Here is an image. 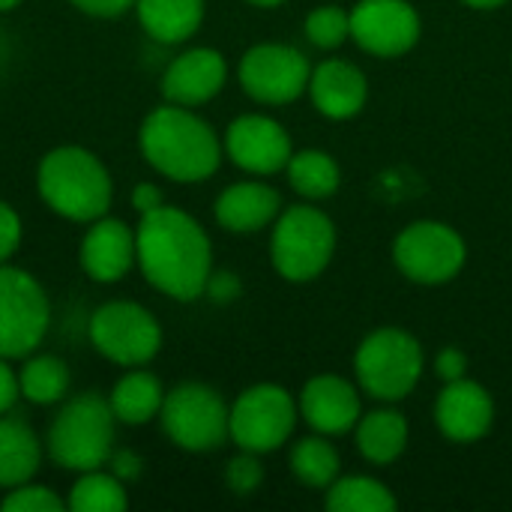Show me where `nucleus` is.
Here are the masks:
<instances>
[{
	"instance_id": "c9c22d12",
	"label": "nucleus",
	"mask_w": 512,
	"mask_h": 512,
	"mask_svg": "<svg viewBox=\"0 0 512 512\" xmlns=\"http://www.w3.org/2000/svg\"><path fill=\"white\" fill-rule=\"evenodd\" d=\"M432 366H435L438 381L450 384V381H459V378L468 375V354L459 345H447V348H441L435 354V363Z\"/></svg>"
},
{
	"instance_id": "9b49d317",
	"label": "nucleus",
	"mask_w": 512,
	"mask_h": 512,
	"mask_svg": "<svg viewBox=\"0 0 512 512\" xmlns=\"http://www.w3.org/2000/svg\"><path fill=\"white\" fill-rule=\"evenodd\" d=\"M393 264L408 282L438 288L465 270L468 243L453 225L441 219H417L396 234Z\"/></svg>"
},
{
	"instance_id": "e433bc0d",
	"label": "nucleus",
	"mask_w": 512,
	"mask_h": 512,
	"mask_svg": "<svg viewBox=\"0 0 512 512\" xmlns=\"http://www.w3.org/2000/svg\"><path fill=\"white\" fill-rule=\"evenodd\" d=\"M81 15L96 21H114L135 9V0H69Z\"/></svg>"
},
{
	"instance_id": "4468645a",
	"label": "nucleus",
	"mask_w": 512,
	"mask_h": 512,
	"mask_svg": "<svg viewBox=\"0 0 512 512\" xmlns=\"http://www.w3.org/2000/svg\"><path fill=\"white\" fill-rule=\"evenodd\" d=\"M225 159L249 177H273L282 174L288 159L294 156V141L288 129L261 111H246L225 126L222 135Z\"/></svg>"
},
{
	"instance_id": "cd10ccee",
	"label": "nucleus",
	"mask_w": 512,
	"mask_h": 512,
	"mask_svg": "<svg viewBox=\"0 0 512 512\" xmlns=\"http://www.w3.org/2000/svg\"><path fill=\"white\" fill-rule=\"evenodd\" d=\"M324 507L330 512H396L399 501L378 477L339 474V480L324 492Z\"/></svg>"
},
{
	"instance_id": "a878e982",
	"label": "nucleus",
	"mask_w": 512,
	"mask_h": 512,
	"mask_svg": "<svg viewBox=\"0 0 512 512\" xmlns=\"http://www.w3.org/2000/svg\"><path fill=\"white\" fill-rule=\"evenodd\" d=\"M285 177H288V186L297 192V198L315 201V204L333 198L342 186L339 162L321 147L294 150V156L285 165Z\"/></svg>"
},
{
	"instance_id": "aec40b11",
	"label": "nucleus",
	"mask_w": 512,
	"mask_h": 512,
	"mask_svg": "<svg viewBox=\"0 0 512 512\" xmlns=\"http://www.w3.org/2000/svg\"><path fill=\"white\" fill-rule=\"evenodd\" d=\"M306 93L321 117L351 120L369 102V78L357 63L345 57H327L318 66H312Z\"/></svg>"
},
{
	"instance_id": "473e14b6",
	"label": "nucleus",
	"mask_w": 512,
	"mask_h": 512,
	"mask_svg": "<svg viewBox=\"0 0 512 512\" xmlns=\"http://www.w3.org/2000/svg\"><path fill=\"white\" fill-rule=\"evenodd\" d=\"M21 240H24L21 213L6 198H0V264L15 258V252L21 249Z\"/></svg>"
},
{
	"instance_id": "423d86ee",
	"label": "nucleus",
	"mask_w": 512,
	"mask_h": 512,
	"mask_svg": "<svg viewBox=\"0 0 512 512\" xmlns=\"http://www.w3.org/2000/svg\"><path fill=\"white\" fill-rule=\"evenodd\" d=\"M426 372L423 342L402 327L372 330L354 351V375L363 396L396 405L408 399Z\"/></svg>"
},
{
	"instance_id": "412c9836",
	"label": "nucleus",
	"mask_w": 512,
	"mask_h": 512,
	"mask_svg": "<svg viewBox=\"0 0 512 512\" xmlns=\"http://www.w3.org/2000/svg\"><path fill=\"white\" fill-rule=\"evenodd\" d=\"M165 393L168 390L156 372H150L147 366H135V369H126L105 396L120 426L141 429L159 420Z\"/></svg>"
},
{
	"instance_id": "f704fd0d",
	"label": "nucleus",
	"mask_w": 512,
	"mask_h": 512,
	"mask_svg": "<svg viewBox=\"0 0 512 512\" xmlns=\"http://www.w3.org/2000/svg\"><path fill=\"white\" fill-rule=\"evenodd\" d=\"M105 468H108L114 477H120L126 486H132V483H138L141 474H144V456H141L138 450H132V447H120V444H117L114 453L108 456Z\"/></svg>"
},
{
	"instance_id": "393cba45",
	"label": "nucleus",
	"mask_w": 512,
	"mask_h": 512,
	"mask_svg": "<svg viewBox=\"0 0 512 512\" xmlns=\"http://www.w3.org/2000/svg\"><path fill=\"white\" fill-rule=\"evenodd\" d=\"M18 390L21 399L33 408H57L72 393L69 363L51 351L36 348L24 360H18Z\"/></svg>"
},
{
	"instance_id": "1a4fd4ad",
	"label": "nucleus",
	"mask_w": 512,
	"mask_h": 512,
	"mask_svg": "<svg viewBox=\"0 0 512 512\" xmlns=\"http://www.w3.org/2000/svg\"><path fill=\"white\" fill-rule=\"evenodd\" d=\"M297 420H300L297 396L288 387L273 381L252 384L240 390L237 399L231 402V417H228L231 444L237 450L258 453V456L276 453L294 441Z\"/></svg>"
},
{
	"instance_id": "b1692460",
	"label": "nucleus",
	"mask_w": 512,
	"mask_h": 512,
	"mask_svg": "<svg viewBox=\"0 0 512 512\" xmlns=\"http://www.w3.org/2000/svg\"><path fill=\"white\" fill-rule=\"evenodd\" d=\"M141 30L159 45H186L204 24L207 0H135Z\"/></svg>"
},
{
	"instance_id": "ddd939ff",
	"label": "nucleus",
	"mask_w": 512,
	"mask_h": 512,
	"mask_svg": "<svg viewBox=\"0 0 512 512\" xmlns=\"http://www.w3.org/2000/svg\"><path fill=\"white\" fill-rule=\"evenodd\" d=\"M420 36L423 18L411 0H357L351 6V42L372 57H405Z\"/></svg>"
},
{
	"instance_id": "ea45409f",
	"label": "nucleus",
	"mask_w": 512,
	"mask_h": 512,
	"mask_svg": "<svg viewBox=\"0 0 512 512\" xmlns=\"http://www.w3.org/2000/svg\"><path fill=\"white\" fill-rule=\"evenodd\" d=\"M462 3L471 6V9H498V6H504L510 0H462Z\"/></svg>"
},
{
	"instance_id": "5701e85b",
	"label": "nucleus",
	"mask_w": 512,
	"mask_h": 512,
	"mask_svg": "<svg viewBox=\"0 0 512 512\" xmlns=\"http://www.w3.org/2000/svg\"><path fill=\"white\" fill-rule=\"evenodd\" d=\"M45 441L39 432L12 411L0 417V489H15L27 480H36L45 462Z\"/></svg>"
},
{
	"instance_id": "6ab92c4d",
	"label": "nucleus",
	"mask_w": 512,
	"mask_h": 512,
	"mask_svg": "<svg viewBox=\"0 0 512 512\" xmlns=\"http://www.w3.org/2000/svg\"><path fill=\"white\" fill-rule=\"evenodd\" d=\"M282 207V192L267 177H246L216 195L213 219L228 234H258L276 222Z\"/></svg>"
},
{
	"instance_id": "c85d7f7f",
	"label": "nucleus",
	"mask_w": 512,
	"mask_h": 512,
	"mask_svg": "<svg viewBox=\"0 0 512 512\" xmlns=\"http://www.w3.org/2000/svg\"><path fill=\"white\" fill-rule=\"evenodd\" d=\"M66 507L72 512H126L129 486L120 477H114L108 468L81 471L69 486Z\"/></svg>"
},
{
	"instance_id": "f03ea898",
	"label": "nucleus",
	"mask_w": 512,
	"mask_h": 512,
	"mask_svg": "<svg viewBox=\"0 0 512 512\" xmlns=\"http://www.w3.org/2000/svg\"><path fill=\"white\" fill-rule=\"evenodd\" d=\"M138 150L141 159L165 180L195 186L210 180L222 159V135L210 120L198 114V108L162 102L138 126Z\"/></svg>"
},
{
	"instance_id": "6e6552de",
	"label": "nucleus",
	"mask_w": 512,
	"mask_h": 512,
	"mask_svg": "<svg viewBox=\"0 0 512 512\" xmlns=\"http://www.w3.org/2000/svg\"><path fill=\"white\" fill-rule=\"evenodd\" d=\"M87 339L102 360L120 369H135L150 366L159 357L165 345V330L144 303L105 300L93 309L87 321Z\"/></svg>"
},
{
	"instance_id": "c756f323",
	"label": "nucleus",
	"mask_w": 512,
	"mask_h": 512,
	"mask_svg": "<svg viewBox=\"0 0 512 512\" xmlns=\"http://www.w3.org/2000/svg\"><path fill=\"white\" fill-rule=\"evenodd\" d=\"M303 33L318 51H336L351 39V9L339 3H321L306 15Z\"/></svg>"
},
{
	"instance_id": "58836bf2",
	"label": "nucleus",
	"mask_w": 512,
	"mask_h": 512,
	"mask_svg": "<svg viewBox=\"0 0 512 512\" xmlns=\"http://www.w3.org/2000/svg\"><path fill=\"white\" fill-rule=\"evenodd\" d=\"M21 399V390H18V369L12 360L0 357V417L9 414L15 408V402Z\"/></svg>"
},
{
	"instance_id": "79ce46f5",
	"label": "nucleus",
	"mask_w": 512,
	"mask_h": 512,
	"mask_svg": "<svg viewBox=\"0 0 512 512\" xmlns=\"http://www.w3.org/2000/svg\"><path fill=\"white\" fill-rule=\"evenodd\" d=\"M24 0H0V12H12V9H18Z\"/></svg>"
},
{
	"instance_id": "f257e3e1",
	"label": "nucleus",
	"mask_w": 512,
	"mask_h": 512,
	"mask_svg": "<svg viewBox=\"0 0 512 512\" xmlns=\"http://www.w3.org/2000/svg\"><path fill=\"white\" fill-rule=\"evenodd\" d=\"M138 273L144 282L174 303H195L204 297L207 279L216 267L213 240L207 228L183 207L162 204L138 216Z\"/></svg>"
},
{
	"instance_id": "f3484780",
	"label": "nucleus",
	"mask_w": 512,
	"mask_h": 512,
	"mask_svg": "<svg viewBox=\"0 0 512 512\" xmlns=\"http://www.w3.org/2000/svg\"><path fill=\"white\" fill-rule=\"evenodd\" d=\"M300 420L327 438H342L354 432L357 420L363 417V390L360 384L348 381L336 372H321L309 378L297 396Z\"/></svg>"
},
{
	"instance_id": "20e7f679",
	"label": "nucleus",
	"mask_w": 512,
	"mask_h": 512,
	"mask_svg": "<svg viewBox=\"0 0 512 512\" xmlns=\"http://www.w3.org/2000/svg\"><path fill=\"white\" fill-rule=\"evenodd\" d=\"M117 417L111 414L108 396L99 390L69 393L45 432V456L54 468L81 474L105 468L117 447Z\"/></svg>"
},
{
	"instance_id": "4c0bfd02",
	"label": "nucleus",
	"mask_w": 512,
	"mask_h": 512,
	"mask_svg": "<svg viewBox=\"0 0 512 512\" xmlns=\"http://www.w3.org/2000/svg\"><path fill=\"white\" fill-rule=\"evenodd\" d=\"M129 204H132V210H135L138 216H147V213L159 210V207H162V204H168V201H165V189H162L159 183H153V180H141V183H135V186H132Z\"/></svg>"
},
{
	"instance_id": "bb28decb",
	"label": "nucleus",
	"mask_w": 512,
	"mask_h": 512,
	"mask_svg": "<svg viewBox=\"0 0 512 512\" xmlns=\"http://www.w3.org/2000/svg\"><path fill=\"white\" fill-rule=\"evenodd\" d=\"M288 468L294 474L297 483H303L306 489L315 492H327L339 474H342V456L336 450V444L327 435H306L297 438L288 450Z\"/></svg>"
},
{
	"instance_id": "dca6fc26",
	"label": "nucleus",
	"mask_w": 512,
	"mask_h": 512,
	"mask_svg": "<svg viewBox=\"0 0 512 512\" xmlns=\"http://www.w3.org/2000/svg\"><path fill=\"white\" fill-rule=\"evenodd\" d=\"M228 75L231 69L219 48L189 45L168 60L162 81H159V93L165 102L201 108L225 90Z\"/></svg>"
},
{
	"instance_id": "2f4dec72",
	"label": "nucleus",
	"mask_w": 512,
	"mask_h": 512,
	"mask_svg": "<svg viewBox=\"0 0 512 512\" xmlns=\"http://www.w3.org/2000/svg\"><path fill=\"white\" fill-rule=\"evenodd\" d=\"M225 486L231 489V495L237 498H249L264 486V465L258 453H246L237 450V456L228 459L225 465Z\"/></svg>"
},
{
	"instance_id": "2eb2a0df",
	"label": "nucleus",
	"mask_w": 512,
	"mask_h": 512,
	"mask_svg": "<svg viewBox=\"0 0 512 512\" xmlns=\"http://www.w3.org/2000/svg\"><path fill=\"white\" fill-rule=\"evenodd\" d=\"M78 267L96 285H117L138 270L135 225L105 213L93 219L78 243Z\"/></svg>"
},
{
	"instance_id": "a211bd4d",
	"label": "nucleus",
	"mask_w": 512,
	"mask_h": 512,
	"mask_svg": "<svg viewBox=\"0 0 512 512\" xmlns=\"http://www.w3.org/2000/svg\"><path fill=\"white\" fill-rule=\"evenodd\" d=\"M435 426L450 444L483 441L495 426L492 393L468 375L444 384V390L435 399Z\"/></svg>"
},
{
	"instance_id": "7c9ffc66",
	"label": "nucleus",
	"mask_w": 512,
	"mask_h": 512,
	"mask_svg": "<svg viewBox=\"0 0 512 512\" xmlns=\"http://www.w3.org/2000/svg\"><path fill=\"white\" fill-rule=\"evenodd\" d=\"M0 510L3 512H63L66 507V498L51 489V486H42L36 480H27L15 489H6L3 501H0Z\"/></svg>"
},
{
	"instance_id": "9d476101",
	"label": "nucleus",
	"mask_w": 512,
	"mask_h": 512,
	"mask_svg": "<svg viewBox=\"0 0 512 512\" xmlns=\"http://www.w3.org/2000/svg\"><path fill=\"white\" fill-rule=\"evenodd\" d=\"M51 330V297L45 285L12 261L0 264V357L18 363L42 348Z\"/></svg>"
},
{
	"instance_id": "0eeeda50",
	"label": "nucleus",
	"mask_w": 512,
	"mask_h": 512,
	"mask_svg": "<svg viewBox=\"0 0 512 512\" xmlns=\"http://www.w3.org/2000/svg\"><path fill=\"white\" fill-rule=\"evenodd\" d=\"M228 417L231 405L216 387L204 381H180L165 393L156 423L177 450L204 456L231 441Z\"/></svg>"
},
{
	"instance_id": "7ed1b4c3",
	"label": "nucleus",
	"mask_w": 512,
	"mask_h": 512,
	"mask_svg": "<svg viewBox=\"0 0 512 512\" xmlns=\"http://www.w3.org/2000/svg\"><path fill=\"white\" fill-rule=\"evenodd\" d=\"M36 195L60 219L90 225L114 201V177L99 153L84 144H57L36 162Z\"/></svg>"
},
{
	"instance_id": "a19ab883",
	"label": "nucleus",
	"mask_w": 512,
	"mask_h": 512,
	"mask_svg": "<svg viewBox=\"0 0 512 512\" xmlns=\"http://www.w3.org/2000/svg\"><path fill=\"white\" fill-rule=\"evenodd\" d=\"M249 6H255V9H276V6H282V3H288V0H246Z\"/></svg>"
},
{
	"instance_id": "72a5a7b5",
	"label": "nucleus",
	"mask_w": 512,
	"mask_h": 512,
	"mask_svg": "<svg viewBox=\"0 0 512 512\" xmlns=\"http://www.w3.org/2000/svg\"><path fill=\"white\" fill-rule=\"evenodd\" d=\"M243 294V279L234 273V270H216L210 273L207 279V288H204V297L213 303V306H231L237 303Z\"/></svg>"
},
{
	"instance_id": "4be33fe9",
	"label": "nucleus",
	"mask_w": 512,
	"mask_h": 512,
	"mask_svg": "<svg viewBox=\"0 0 512 512\" xmlns=\"http://www.w3.org/2000/svg\"><path fill=\"white\" fill-rule=\"evenodd\" d=\"M408 441H411L408 417L387 402H381V408L375 411H363V417L354 426L357 453L375 468H387L399 462L402 453L408 450Z\"/></svg>"
},
{
	"instance_id": "f8f14e48",
	"label": "nucleus",
	"mask_w": 512,
	"mask_h": 512,
	"mask_svg": "<svg viewBox=\"0 0 512 512\" xmlns=\"http://www.w3.org/2000/svg\"><path fill=\"white\" fill-rule=\"evenodd\" d=\"M309 75V57L288 42H258L246 48L237 63L240 90L252 102L270 108L297 102L309 90Z\"/></svg>"
},
{
	"instance_id": "39448f33",
	"label": "nucleus",
	"mask_w": 512,
	"mask_h": 512,
	"mask_svg": "<svg viewBox=\"0 0 512 512\" xmlns=\"http://www.w3.org/2000/svg\"><path fill=\"white\" fill-rule=\"evenodd\" d=\"M336 240L339 237L330 213L315 201L282 207L270 225V264L291 285L315 282L327 273L336 255Z\"/></svg>"
}]
</instances>
